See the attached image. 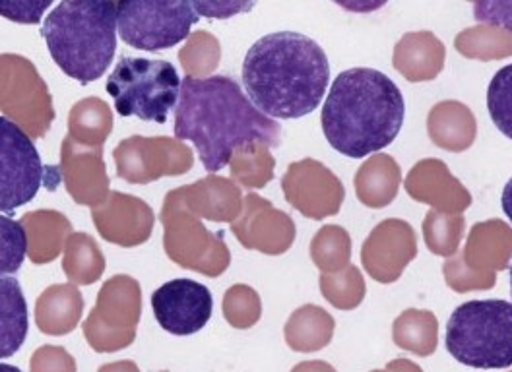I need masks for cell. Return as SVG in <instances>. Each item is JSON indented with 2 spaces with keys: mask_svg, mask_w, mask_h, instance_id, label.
<instances>
[{
  "mask_svg": "<svg viewBox=\"0 0 512 372\" xmlns=\"http://www.w3.org/2000/svg\"><path fill=\"white\" fill-rule=\"evenodd\" d=\"M175 136L191 140L208 173L231 163L235 150L280 146L282 128L264 115L229 76L183 78L175 107Z\"/></svg>",
  "mask_w": 512,
  "mask_h": 372,
  "instance_id": "cell-1",
  "label": "cell"
},
{
  "mask_svg": "<svg viewBox=\"0 0 512 372\" xmlns=\"http://www.w3.org/2000/svg\"><path fill=\"white\" fill-rule=\"evenodd\" d=\"M328 84L326 53L303 33H268L249 49L243 62L245 92L272 119L293 121L315 113Z\"/></svg>",
  "mask_w": 512,
  "mask_h": 372,
  "instance_id": "cell-2",
  "label": "cell"
},
{
  "mask_svg": "<svg viewBox=\"0 0 512 372\" xmlns=\"http://www.w3.org/2000/svg\"><path fill=\"white\" fill-rule=\"evenodd\" d=\"M404 117V95L386 74L375 68H350L334 78L320 124L336 152L361 159L390 146Z\"/></svg>",
  "mask_w": 512,
  "mask_h": 372,
  "instance_id": "cell-3",
  "label": "cell"
},
{
  "mask_svg": "<svg viewBox=\"0 0 512 372\" xmlns=\"http://www.w3.org/2000/svg\"><path fill=\"white\" fill-rule=\"evenodd\" d=\"M117 30L111 0H63L45 18L41 37L64 74L86 86L99 80L115 59Z\"/></svg>",
  "mask_w": 512,
  "mask_h": 372,
  "instance_id": "cell-4",
  "label": "cell"
},
{
  "mask_svg": "<svg viewBox=\"0 0 512 372\" xmlns=\"http://www.w3.org/2000/svg\"><path fill=\"white\" fill-rule=\"evenodd\" d=\"M447 351L472 369L512 367V303L503 299L468 301L448 318Z\"/></svg>",
  "mask_w": 512,
  "mask_h": 372,
  "instance_id": "cell-5",
  "label": "cell"
},
{
  "mask_svg": "<svg viewBox=\"0 0 512 372\" xmlns=\"http://www.w3.org/2000/svg\"><path fill=\"white\" fill-rule=\"evenodd\" d=\"M183 80L167 61L121 57L107 78V93L121 117L165 124L181 97Z\"/></svg>",
  "mask_w": 512,
  "mask_h": 372,
  "instance_id": "cell-6",
  "label": "cell"
},
{
  "mask_svg": "<svg viewBox=\"0 0 512 372\" xmlns=\"http://www.w3.org/2000/svg\"><path fill=\"white\" fill-rule=\"evenodd\" d=\"M200 20L191 0H119L117 28L128 47L148 53L171 49Z\"/></svg>",
  "mask_w": 512,
  "mask_h": 372,
  "instance_id": "cell-7",
  "label": "cell"
},
{
  "mask_svg": "<svg viewBox=\"0 0 512 372\" xmlns=\"http://www.w3.org/2000/svg\"><path fill=\"white\" fill-rule=\"evenodd\" d=\"M49 177H59L57 169L43 167L30 136L6 117L0 119V210L6 214L32 202L41 186L57 188Z\"/></svg>",
  "mask_w": 512,
  "mask_h": 372,
  "instance_id": "cell-8",
  "label": "cell"
},
{
  "mask_svg": "<svg viewBox=\"0 0 512 372\" xmlns=\"http://www.w3.org/2000/svg\"><path fill=\"white\" fill-rule=\"evenodd\" d=\"M152 309L161 328L173 336H192L212 318L214 299L194 279H171L152 295Z\"/></svg>",
  "mask_w": 512,
  "mask_h": 372,
  "instance_id": "cell-9",
  "label": "cell"
},
{
  "mask_svg": "<svg viewBox=\"0 0 512 372\" xmlns=\"http://www.w3.org/2000/svg\"><path fill=\"white\" fill-rule=\"evenodd\" d=\"M90 318L121 334L136 336V324L140 318L138 283L125 276L111 279L99 293L96 309L92 310Z\"/></svg>",
  "mask_w": 512,
  "mask_h": 372,
  "instance_id": "cell-10",
  "label": "cell"
},
{
  "mask_svg": "<svg viewBox=\"0 0 512 372\" xmlns=\"http://www.w3.org/2000/svg\"><path fill=\"white\" fill-rule=\"evenodd\" d=\"M82 314V297L70 285L47 289L37 301L35 318L43 334L63 336L76 328Z\"/></svg>",
  "mask_w": 512,
  "mask_h": 372,
  "instance_id": "cell-11",
  "label": "cell"
},
{
  "mask_svg": "<svg viewBox=\"0 0 512 372\" xmlns=\"http://www.w3.org/2000/svg\"><path fill=\"white\" fill-rule=\"evenodd\" d=\"M334 334V320L328 312L307 305L295 310L286 324V341L295 351H317L326 347Z\"/></svg>",
  "mask_w": 512,
  "mask_h": 372,
  "instance_id": "cell-12",
  "label": "cell"
},
{
  "mask_svg": "<svg viewBox=\"0 0 512 372\" xmlns=\"http://www.w3.org/2000/svg\"><path fill=\"white\" fill-rule=\"evenodd\" d=\"M2 338L0 357H12L26 340L28 334V309L18 281L2 278Z\"/></svg>",
  "mask_w": 512,
  "mask_h": 372,
  "instance_id": "cell-13",
  "label": "cell"
},
{
  "mask_svg": "<svg viewBox=\"0 0 512 372\" xmlns=\"http://www.w3.org/2000/svg\"><path fill=\"white\" fill-rule=\"evenodd\" d=\"M394 343L421 357L437 349V318L425 310H406L394 322Z\"/></svg>",
  "mask_w": 512,
  "mask_h": 372,
  "instance_id": "cell-14",
  "label": "cell"
},
{
  "mask_svg": "<svg viewBox=\"0 0 512 372\" xmlns=\"http://www.w3.org/2000/svg\"><path fill=\"white\" fill-rule=\"evenodd\" d=\"M487 109L493 124L512 140V64L503 66L489 82Z\"/></svg>",
  "mask_w": 512,
  "mask_h": 372,
  "instance_id": "cell-15",
  "label": "cell"
},
{
  "mask_svg": "<svg viewBox=\"0 0 512 372\" xmlns=\"http://www.w3.org/2000/svg\"><path fill=\"white\" fill-rule=\"evenodd\" d=\"M224 316L233 328H251L260 318L258 295L249 287H233L225 295Z\"/></svg>",
  "mask_w": 512,
  "mask_h": 372,
  "instance_id": "cell-16",
  "label": "cell"
},
{
  "mask_svg": "<svg viewBox=\"0 0 512 372\" xmlns=\"http://www.w3.org/2000/svg\"><path fill=\"white\" fill-rule=\"evenodd\" d=\"M2 223V264L0 270L2 274H14L20 270V264L26 254V231L22 223L10 219V217H0Z\"/></svg>",
  "mask_w": 512,
  "mask_h": 372,
  "instance_id": "cell-17",
  "label": "cell"
},
{
  "mask_svg": "<svg viewBox=\"0 0 512 372\" xmlns=\"http://www.w3.org/2000/svg\"><path fill=\"white\" fill-rule=\"evenodd\" d=\"M322 291L324 297L338 309L350 310L357 307L365 295V287L357 270L350 268V272L344 278H322Z\"/></svg>",
  "mask_w": 512,
  "mask_h": 372,
  "instance_id": "cell-18",
  "label": "cell"
},
{
  "mask_svg": "<svg viewBox=\"0 0 512 372\" xmlns=\"http://www.w3.org/2000/svg\"><path fill=\"white\" fill-rule=\"evenodd\" d=\"M53 2L55 0H0V16L16 24L35 26Z\"/></svg>",
  "mask_w": 512,
  "mask_h": 372,
  "instance_id": "cell-19",
  "label": "cell"
},
{
  "mask_svg": "<svg viewBox=\"0 0 512 372\" xmlns=\"http://www.w3.org/2000/svg\"><path fill=\"white\" fill-rule=\"evenodd\" d=\"M198 16L208 20H229L239 14H247L255 8L256 0H191Z\"/></svg>",
  "mask_w": 512,
  "mask_h": 372,
  "instance_id": "cell-20",
  "label": "cell"
},
{
  "mask_svg": "<svg viewBox=\"0 0 512 372\" xmlns=\"http://www.w3.org/2000/svg\"><path fill=\"white\" fill-rule=\"evenodd\" d=\"M474 18L481 24L512 31V0H476Z\"/></svg>",
  "mask_w": 512,
  "mask_h": 372,
  "instance_id": "cell-21",
  "label": "cell"
},
{
  "mask_svg": "<svg viewBox=\"0 0 512 372\" xmlns=\"http://www.w3.org/2000/svg\"><path fill=\"white\" fill-rule=\"evenodd\" d=\"M32 372H76V363L63 347L45 345L33 353Z\"/></svg>",
  "mask_w": 512,
  "mask_h": 372,
  "instance_id": "cell-22",
  "label": "cell"
},
{
  "mask_svg": "<svg viewBox=\"0 0 512 372\" xmlns=\"http://www.w3.org/2000/svg\"><path fill=\"white\" fill-rule=\"evenodd\" d=\"M338 6H342L348 12L355 14H371L381 10L388 0H334Z\"/></svg>",
  "mask_w": 512,
  "mask_h": 372,
  "instance_id": "cell-23",
  "label": "cell"
},
{
  "mask_svg": "<svg viewBox=\"0 0 512 372\" xmlns=\"http://www.w3.org/2000/svg\"><path fill=\"white\" fill-rule=\"evenodd\" d=\"M291 372H336L328 363L322 361H309V363H301L297 365Z\"/></svg>",
  "mask_w": 512,
  "mask_h": 372,
  "instance_id": "cell-24",
  "label": "cell"
},
{
  "mask_svg": "<svg viewBox=\"0 0 512 372\" xmlns=\"http://www.w3.org/2000/svg\"><path fill=\"white\" fill-rule=\"evenodd\" d=\"M97 372H140L138 367L130 361H121V363H111V365H105L101 367Z\"/></svg>",
  "mask_w": 512,
  "mask_h": 372,
  "instance_id": "cell-25",
  "label": "cell"
},
{
  "mask_svg": "<svg viewBox=\"0 0 512 372\" xmlns=\"http://www.w3.org/2000/svg\"><path fill=\"white\" fill-rule=\"evenodd\" d=\"M388 372H421V369L414 365V363H410V361L400 359V361L388 363Z\"/></svg>",
  "mask_w": 512,
  "mask_h": 372,
  "instance_id": "cell-26",
  "label": "cell"
},
{
  "mask_svg": "<svg viewBox=\"0 0 512 372\" xmlns=\"http://www.w3.org/2000/svg\"><path fill=\"white\" fill-rule=\"evenodd\" d=\"M501 204H503V212H505L507 217L512 221V179L507 183V186H505V190H503Z\"/></svg>",
  "mask_w": 512,
  "mask_h": 372,
  "instance_id": "cell-27",
  "label": "cell"
},
{
  "mask_svg": "<svg viewBox=\"0 0 512 372\" xmlns=\"http://www.w3.org/2000/svg\"><path fill=\"white\" fill-rule=\"evenodd\" d=\"M0 372H22V371H18V369H16V367H12V365H2V367H0Z\"/></svg>",
  "mask_w": 512,
  "mask_h": 372,
  "instance_id": "cell-28",
  "label": "cell"
},
{
  "mask_svg": "<svg viewBox=\"0 0 512 372\" xmlns=\"http://www.w3.org/2000/svg\"><path fill=\"white\" fill-rule=\"evenodd\" d=\"M511 291H512V266H511Z\"/></svg>",
  "mask_w": 512,
  "mask_h": 372,
  "instance_id": "cell-29",
  "label": "cell"
},
{
  "mask_svg": "<svg viewBox=\"0 0 512 372\" xmlns=\"http://www.w3.org/2000/svg\"><path fill=\"white\" fill-rule=\"evenodd\" d=\"M373 372H383V371H373Z\"/></svg>",
  "mask_w": 512,
  "mask_h": 372,
  "instance_id": "cell-30",
  "label": "cell"
}]
</instances>
